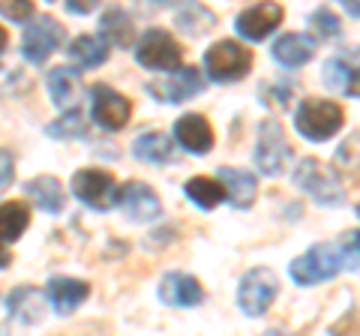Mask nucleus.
Segmentation results:
<instances>
[{"label":"nucleus","mask_w":360,"mask_h":336,"mask_svg":"<svg viewBox=\"0 0 360 336\" xmlns=\"http://www.w3.org/2000/svg\"><path fill=\"white\" fill-rule=\"evenodd\" d=\"M291 279L300 285H319L324 279H333L342 271V250L340 243H315L300 259L291 261Z\"/></svg>","instance_id":"nucleus-1"},{"label":"nucleus","mask_w":360,"mask_h":336,"mask_svg":"<svg viewBox=\"0 0 360 336\" xmlns=\"http://www.w3.org/2000/svg\"><path fill=\"white\" fill-rule=\"evenodd\" d=\"M342 120H345L342 105L330 103V99H307V103H300L295 115V127L303 138L324 141L342 129Z\"/></svg>","instance_id":"nucleus-2"},{"label":"nucleus","mask_w":360,"mask_h":336,"mask_svg":"<svg viewBox=\"0 0 360 336\" xmlns=\"http://www.w3.org/2000/svg\"><path fill=\"white\" fill-rule=\"evenodd\" d=\"M205 70L213 82H219V84L240 82V78L252 70V51L234 39L213 42L205 54Z\"/></svg>","instance_id":"nucleus-3"},{"label":"nucleus","mask_w":360,"mask_h":336,"mask_svg":"<svg viewBox=\"0 0 360 336\" xmlns=\"http://www.w3.org/2000/svg\"><path fill=\"white\" fill-rule=\"evenodd\" d=\"M295 183L303 189L307 195H312L319 205H340L342 201V183L336 177L333 168H328L319 160H300L297 172H295Z\"/></svg>","instance_id":"nucleus-4"},{"label":"nucleus","mask_w":360,"mask_h":336,"mask_svg":"<svg viewBox=\"0 0 360 336\" xmlns=\"http://www.w3.org/2000/svg\"><path fill=\"white\" fill-rule=\"evenodd\" d=\"M135 58L141 66H148L153 72H174L184 63V49L177 46V39L165 30H148L135 49Z\"/></svg>","instance_id":"nucleus-5"},{"label":"nucleus","mask_w":360,"mask_h":336,"mask_svg":"<svg viewBox=\"0 0 360 336\" xmlns=\"http://www.w3.org/2000/svg\"><path fill=\"white\" fill-rule=\"evenodd\" d=\"M63 39H66V30L60 21H54L51 15H39L37 21L30 18V27L21 37V54L30 63H45L63 46Z\"/></svg>","instance_id":"nucleus-6"},{"label":"nucleus","mask_w":360,"mask_h":336,"mask_svg":"<svg viewBox=\"0 0 360 336\" xmlns=\"http://www.w3.org/2000/svg\"><path fill=\"white\" fill-rule=\"evenodd\" d=\"M291 156V148L285 141V132L279 127V120H264L262 129H258V144H255V165L258 172L274 177V174H283V168Z\"/></svg>","instance_id":"nucleus-7"},{"label":"nucleus","mask_w":360,"mask_h":336,"mask_svg":"<svg viewBox=\"0 0 360 336\" xmlns=\"http://www.w3.org/2000/svg\"><path fill=\"white\" fill-rule=\"evenodd\" d=\"M279 291V279L274 271H267V267H255L250 271L243 279H240V288H238V304L246 316H264L274 304Z\"/></svg>","instance_id":"nucleus-8"},{"label":"nucleus","mask_w":360,"mask_h":336,"mask_svg":"<svg viewBox=\"0 0 360 336\" xmlns=\"http://www.w3.org/2000/svg\"><path fill=\"white\" fill-rule=\"evenodd\" d=\"M72 193L87 207L108 210L117 201V181L115 174L99 172V168H84V172H75L72 177Z\"/></svg>","instance_id":"nucleus-9"},{"label":"nucleus","mask_w":360,"mask_h":336,"mask_svg":"<svg viewBox=\"0 0 360 336\" xmlns=\"http://www.w3.org/2000/svg\"><path fill=\"white\" fill-rule=\"evenodd\" d=\"M283 15H285L283 6L274 4V0H264V4H258V6H252V9H243L234 25H238V33H240L243 39L262 42V39H267L279 25H283Z\"/></svg>","instance_id":"nucleus-10"},{"label":"nucleus","mask_w":360,"mask_h":336,"mask_svg":"<svg viewBox=\"0 0 360 336\" xmlns=\"http://www.w3.org/2000/svg\"><path fill=\"white\" fill-rule=\"evenodd\" d=\"M94 120L99 123L103 129H123L127 127V120L132 117V103L123 93L111 91L105 84H96L94 87Z\"/></svg>","instance_id":"nucleus-11"},{"label":"nucleus","mask_w":360,"mask_h":336,"mask_svg":"<svg viewBox=\"0 0 360 336\" xmlns=\"http://www.w3.org/2000/svg\"><path fill=\"white\" fill-rule=\"evenodd\" d=\"M117 205L123 207V214L135 222H150V219L160 217V210H162L153 189L148 183H139V181H129L117 189Z\"/></svg>","instance_id":"nucleus-12"},{"label":"nucleus","mask_w":360,"mask_h":336,"mask_svg":"<svg viewBox=\"0 0 360 336\" xmlns=\"http://www.w3.org/2000/svg\"><path fill=\"white\" fill-rule=\"evenodd\" d=\"M324 84L345 96H360V49H348L324 66Z\"/></svg>","instance_id":"nucleus-13"},{"label":"nucleus","mask_w":360,"mask_h":336,"mask_svg":"<svg viewBox=\"0 0 360 336\" xmlns=\"http://www.w3.org/2000/svg\"><path fill=\"white\" fill-rule=\"evenodd\" d=\"M153 99H162V103H186L201 91V72L195 66H177V70L160 84L148 87Z\"/></svg>","instance_id":"nucleus-14"},{"label":"nucleus","mask_w":360,"mask_h":336,"mask_svg":"<svg viewBox=\"0 0 360 336\" xmlns=\"http://www.w3.org/2000/svg\"><path fill=\"white\" fill-rule=\"evenodd\" d=\"M160 300L168 306H195L205 300L198 279L189 273H168L160 285Z\"/></svg>","instance_id":"nucleus-15"},{"label":"nucleus","mask_w":360,"mask_h":336,"mask_svg":"<svg viewBox=\"0 0 360 336\" xmlns=\"http://www.w3.org/2000/svg\"><path fill=\"white\" fill-rule=\"evenodd\" d=\"M174 136L189 153H207L213 148V127L201 115H184L174 123Z\"/></svg>","instance_id":"nucleus-16"},{"label":"nucleus","mask_w":360,"mask_h":336,"mask_svg":"<svg viewBox=\"0 0 360 336\" xmlns=\"http://www.w3.org/2000/svg\"><path fill=\"white\" fill-rule=\"evenodd\" d=\"M49 93L58 108H72L82 99V78L72 66H58L49 72Z\"/></svg>","instance_id":"nucleus-17"},{"label":"nucleus","mask_w":360,"mask_h":336,"mask_svg":"<svg viewBox=\"0 0 360 336\" xmlns=\"http://www.w3.org/2000/svg\"><path fill=\"white\" fill-rule=\"evenodd\" d=\"M90 295V285L82 279H70V276H54L49 283V300L54 304L58 312H72L78 304H84Z\"/></svg>","instance_id":"nucleus-18"},{"label":"nucleus","mask_w":360,"mask_h":336,"mask_svg":"<svg viewBox=\"0 0 360 336\" xmlns=\"http://www.w3.org/2000/svg\"><path fill=\"white\" fill-rule=\"evenodd\" d=\"M219 183L225 189V195L234 207H250L255 198V177L240 168H222L219 172Z\"/></svg>","instance_id":"nucleus-19"},{"label":"nucleus","mask_w":360,"mask_h":336,"mask_svg":"<svg viewBox=\"0 0 360 336\" xmlns=\"http://www.w3.org/2000/svg\"><path fill=\"white\" fill-rule=\"evenodd\" d=\"M312 39L309 37H300V33H285V37H279L274 42V58L288 66V70H297L303 66L309 58H312Z\"/></svg>","instance_id":"nucleus-20"},{"label":"nucleus","mask_w":360,"mask_h":336,"mask_svg":"<svg viewBox=\"0 0 360 336\" xmlns=\"http://www.w3.org/2000/svg\"><path fill=\"white\" fill-rule=\"evenodd\" d=\"M132 153L139 156L141 162L162 165V162H168L174 156V141L168 136H162V132H144V136L135 138Z\"/></svg>","instance_id":"nucleus-21"},{"label":"nucleus","mask_w":360,"mask_h":336,"mask_svg":"<svg viewBox=\"0 0 360 336\" xmlns=\"http://www.w3.org/2000/svg\"><path fill=\"white\" fill-rule=\"evenodd\" d=\"M27 193L37 198V205L45 210V214H60L63 205H66V195H63V186L58 177H33V181L27 183Z\"/></svg>","instance_id":"nucleus-22"},{"label":"nucleus","mask_w":360,"mask_h":336,"mask_svg":"<svg viewBox=\"0 0 360 336\" xmlns=\"http://www.w3.org/2000/svg\"><path fill=\"white\" fill-rule=\"evenodd\" d=\"M27 226H30V214L25 201H4L0 205V240L4 243L18 240L27 231Z\"/></svg>","instance_id":"nucleus-23"},{"label":"nucleus","mask_w":360,"mask_h":336,"mask_svg":"<svg viewBox=\"0 0 360 336\" xmlns=\"http://www.w3.org/2000/svg\"><path fill=\"white\" fill-rule=\"evenodd\" d=\"M70 58L75 66H82V70H94V66L105 63L108 46H105V39H99V37H78L70 46Z\"/></svg>","instance_id":"nucleus-24"},{"label":"nucleus","mask_w":360,"mask_h":336,"mask_svg":"<svg viewBox=\"0 0 360 336\" xmlns=\"http://www.w3.org/2000/svg\"><path fill=\"white\" fill-rule=\"evenodd\" d=\"M103 37L111 42V46H120V49L132 46V18L123 13L120 6H111L103 15Z\"/></svg>","instance_id":"nucleus-25"},{"label":"nucleus","mask_w":360,"mask_h":336,"mask_svg":"<svg viewBox=\"0 0 360 336\" xmlns=\"http://www.w3.org/2000/svg\"><path fill=\"white\" fill-rule=\"evenodd\" d=\"M186 195H189V201H195L198 207L210 210L225 198V189L219 181H213V177H193V181H186Z\"/></svg>","instance_id":"nucleus-26"},{"label":"nucleus","mask_w":360,"mask_h":336,"mask_svg":"<svg viewBox=\"0 0 360 336\" xmlns=\"http://www.w3.org/2000/svg\"><path fill=\"white\" fill-rule=\"evenodd\" d=\"M9 306H13V316L21 318L25 324H33L42 318V295H37L33 288H18L9 297Z\"/></svg>","instance_id":"nucleus-27"},{"label":"nucleus","mask_w":360,"mask_h":336,"mask_svg":"<svg viewBox=\"0 0 360 336\" xmlns=\"http://www.w3.org/2000/svg\"><path fill=\"white\" fill-rule=\"evenodd\" d=\"M84 132L87 129H84V120H82L78 111H70L66 117H60L58 123L49 127V136H54V138H82Z\"/></svg>","instance_id":"nucleus-28"},{"label":"nucleus","mask_w":360,"mask_h":336,"mask_svg":"<svg viewBox=\"0 0 360 336\" xmlns=\"http://www.w3.org/2000/svg\"><path fill=\"white\" fill-rule=\"evenodd\" d=\"M340 250H342V264H348V271L360 273V231L342 234Z\"/></svg>","instance_id":"nucleus-29"},{"label":"nucleus","mask_w":360,"mask_h":336,"mask_svg":"<svg viewBox=\"0 0 360 336\" xmlns=\"http://www.w3.org/2000/svg\"><path fill=\"white\" fill-rule=\"evenodd\" d=\"M309 27L319 33V37L330 39V37H336V33H340V21H336V15L330 13V9H319V13H312Z\"/></svg>","instance_id":"nucleus-30"},{"label":"nucleus","mask_w":360,"mask_h":336,"mask_svg":"<svg viewBox=\"0 0 360 336\" xmlns=\"http://www.w3.org/2000/svg\"><path fill=\"white\" fill-rule=\"evenodd\" d=\"M0 9H4L6 18L18 21V25H25V21H30L33 15H37V6H33V0H4Z\"/></svg>","instance_id":"nucleus-31"},{"label":"nucleus","mask_w":360,"mask_h":336,"mask_svg":"<svg viewBox=\"0 0 360 336\" xmlns=\"http://www.w3.org/2000/svg\"><path fill=\"white\" fill-rule=\"evenodd\" d=\"M336 156H340V160H348V165H345V168H352V172L357 174V172H360V136H354L348 144H342L340 153H336Z\"/></svg>","instance_id":"nucleus-32"},{"label":"nucleus","mask_w":360,"mask_h":336,"mask_svg":"<svg viewBox=\"0 0 360 336\" xmlns=\"http://www.w3.org/2000/svg\"><path fill=\"white\" fill-rule=\"evenodd\" d=\"M13 177H15V165H13V156H9L4 148H0V195L13 186Z\"/></svg>","instance_id":"nucleus-33"},{"label":"nucleus","mask_w":360,"mask_h":336,"mask_svg":"<svg viewBox=\"0 0 360 336\" xmlns=\"http://www.w3.org/2000/svg\"><path fill=\"white\" fill-rule=\"evenodd\" d=\"M99 0H66V6H70V13H78V15H84V13H94Z\"/></svg>","instance_id":"nucleus-34"},{"label":"nucleus","mask_w":360,"mask_h":336,"mask_svg":"<svg viewBox=\"0 0 360 336\" xmlns=\"http://www.w3.org/2000/svg\"><path fill=\"white\" fill-rule=\"evenodd\" d=\"M9 261H13V255H9V250L4 246V240H0V271H4V267H6Z\"/></svg>","instance_id":"nucleus-35"},{"label":"nucleus","mask_w":360,"mask_h":336,"mask_svg":"<svg viewBox=\"0 0 360 336\" xmlns=\"http://www.w3.org/2000/svg\"><path fill=\"white\" fill-rule=\"evenodd\" d=\"M6 42H9V33H6V27H4V25H0V51L6 49Z\"/></svg>","instance_id":"nucleus-36"},{"label":"nucleus","mask_w":360,"mask_h":336,"mask_svg":"<svg viewBox=\"0 0 360 336\" xmlns=\"http://www.w3.org/2000/svg\"><path fill=\"white\" fill-rule=\"evenodd\" d=\"M357 217H360V205H357Z\"/></svg>","instance_id":"nucleus-37"},{"label":"nucleus","mask_w":360,"mask_h":336,"mask_svg":"<svg viewBox=\"0 0 360 336\" xmlns=\"http://www.w3.org/2000/svg\"><path fill=\"white\" fill-rule=\"evenodd\" d=\"M49 4H54V0H49Z\"/></svg>","instance_id":"nucleus-38"}]
</instances>
